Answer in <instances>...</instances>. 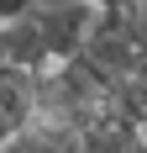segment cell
Wrapping results in <instances>:
<instances>
[{
    "label": "cell",
    "mask_w": 147,
    "mask_h": 153,
    "mask_svg": "<svg viewBox=\"0 0 147 153\" xmlns=\"http://www.w3.org/2000/svg\"><path fill=\"white\" fill-rule=\"evenodd\" d=\"M26 11H32V0H0V27L16 21V16H26Z\"/></svg>",
    "instance_id": "3957f363"
},
{
    "label": "cell",
    "mask_w": 147,
    "mask_h": 153,
    "mask_svg": "<svg viewBox=\"0 0 147 153\" xmlns=\"http://www.w3.org/2000/svg\"><path fill=\"white\" fill-rule=\"evenodd\" d=\"M95 11H100V5H89V0H32L26 16L37 21L47 53H53V58H68V53H79V42H84Z\"/></svg>",
    "instance_id": "6da1fadb"
},
{
    "label": "cell",
    "mask_w": 147,
    "mask_h": 153,
    "mask_svg": "<svg viewBox=\"0 0 147 153\" xmlns=\"http://www.w3.org/2000/svg\"><path fill=\"white\" fill-rule=\"evenodd\" d=\"M0 116L11 127L32 122V69H16L5 58H0Z\"/></svg>",
    "instance_id": "7a4b0ae2"
},
{
    "label": "cell",
    "mask_w": 147,
    "mask_h": 153,
    "mask_svg": "<svg viewBox=\"0 0 147 153\" xmlns=\"http://www.w3.org/2000/svg\"><path fill=\"white\" fill-rule=\"evenodd\" d=\"M11 132H16V127H11V122H5V116H0V143H5V137H11Z\"/></svg>",
    "instance_id": "277c9868"
}]
</instances>
